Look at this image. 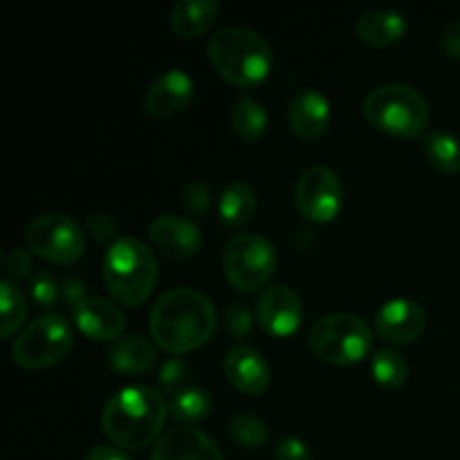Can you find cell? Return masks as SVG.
I'll list each match as a JSON object with an SVG mask.
<instances>
[{
	"label": "cell",
	"mask_w": 460,
	"mask_h": 460,
	"mask_svg": "<svg viewBox=\"0 0 460 460\" xmlns=\"http://www.w3.org/2000/svg\"><path fill=\"white\" fill-rule=\"evenodd\" d=\"M218 328L216 305L205 292L173 288L155 301L148 317L151 340L171 355L202 349Z\"/></svg>",
	"instance_id": "obj_1"
},
{
	"label": "cell",
	"mask_w": 460,
	"mask_h": 460,
	"mask_svg": "<svg viewBox=\"0 0 460 460\" xmlns=\"http://www.w3.org/2000/svg\"><path fill=\"white\" fill-rule=\"evenodd\" d=\"M169 413V404L157 389L124 386L103 404L102 429L115 447L144 449L164 436L162 429Z\"/></svg>",
	"instance_id": "obj_2"
},
{
	"label": "cell",
	"mask_w": 460,
	"mask_h": 460,
	"mask_svg": "<svg viewBox=\"0 0 460 460\" xmlns=\"http://www.w3.org/2000/svg\"><path fill=\"white\" fill-rule=\"evenodd\" d=\"M211 67L227 84L252 88L268 79L272 72V45L250 27H223L207 43Z\"/></svg>",
	"instance_id": "obj_3"
},
{
	"label": "cell",
	"mask_w": 460,
	"mask_h": 460,
	"mask_svg": "<svg viewBox=\"0 0 460 460\" xmlns=\"http://www.w3.org/2000/svg\"><path fill=\"white\" fill-rule=\"evenodd\" d=\"M103 283L117 304L139 308L157 283V256L146 243L133 236H119L111 243L102 263Z\"/></svg>",
	"instance_id": "obj_4"
},
{
	"label": "cell",
	"mask_w": 460,
	"mask_h": 460,
	"mask_svg": "<svg viewBox=\"0 0 460 460\" xmlns=\"http://www.w3.org/2000/svg\"><path fill=\"white\" fill-rule=\"evenodd\" d=\"M362 112L373 128L394 137H418L429 126V103L416 88L404 84L373 88L364 99Z\"/></svg>",
	"instance_id": "obj_5"
},
{
	"label": "cell",
	"mask_w": 460,
	"mask_h": 460,
	"mask_svg": "<svg viewBox=\"0 0 460 460\" xmlns=\"http://www.w3.org/2000/svg\"><path fill=\"white\" fill-rule=\"evenodd\" d=\"M310 349L322 362L353 367L371 355L373 331L358 314L332 313L313 323Z\"/></svg>",
	"instance_id": "obj_6"
},
{
	"label": "cell",
	"mask_w": 460,
	"mask_h": 460,
	"mask_svg": "<svg viewBox=\"0 0 460 460\" xmlns=\"http://www.w3.org/2000/svg\"><path fill=\"white\" fill-rule=\"evenodd\" d=\"M75 349V332L63 314H43L27 323L12 344V359L25 371L57 367Z\"/></svg>",
	"instance_id": "obj_7"
},
{
	"label": "cell",
	"mask_w": 460,
	"mask_h": 460,
	"mask_svg": "<svg viewBox=\"0 0 460 460\" xmlns=\"http://www.w3.org/2000/svg\"><path fill=\"white\" fill-rule=\"evenodd\" d=\"M223 270L238 292L261 290L277 270V247L263 234H236L223 250Z\"/></svg>",
	"instance_id": "obj_8"
},
{
	"label": "cell",
	"mask_w": 460,
	"mask_h": 460,
	"mask_svg": "<svg viewBox=\"0 0 460 460\" xmlns=\"http://www.w3.org/2000/svg\"><path fill=\"white\" fill-rule=\"evenodd\" d=\"M30 252L57 265H72L84 256L85 232L66 214L36 216L25 232Z\"/></svg>",
	"instance_id": "obj_9"
},
{
	"label": "cell",
	"mask_w": 460,
	"mask_h": 460,
	"mask_svg": "<svg viewBox=\"0 0 460 460\" xmlns=\"http://www.w3.org/2000/svg\"><path fill=\"white\" fill-rule=\"evenodd\" d=\"M296 209L313 223H332L344 205V184L326 164H313L299 175L295 189Z\"/></svg>",
	"instance_id": "obj_10"
},
{
	"label": "cell",
	"mask_w": 460,
	"mask_h": 460,
	"mask_svg": "<svg viewBox=\"0 0 460 460\" xmlns=\"http://www.w3.org/2000/svg\"><path fill=\"white\" fill-rule=\"evenodd\" d=\"M256 322L274 337L295 335L304 322V301L290 286H270L256 301Z\"/></svg>",
	"instance_id": "obj_11"
},
{
	"label": "cell",
	"mask_w": 460,
	"mask_h": 460,
	"mask_svg": "<svg viewBox=\"0 0 460 460\" xmlns=\"http://www.w3.org/2000/svg\"><path fill=\"white\" fill-rule=\"evenodd\" d=\"M196 97V84L180 67H171L155 76L144 97V111L155 119H173L187 111Z\"/></svg>",
	"instance_id": "obj_12"
},
{
	"label": "cell",
	"mask_w": 460,
	"mask_h": 460,
	"mask_svg": "<svg viewBox=\"0 0 460 460\" xmlns=\"http://www.w3.org/2000/svg\"><path fill=\"white\" fill-rule=\"evenodd\" d=\"M427 314L418 301L391 299L376 313V332L382 341L407 346L425 332Z\"/></svg>",
	"instance_id": "obj_13"
},
{
	"label": "cell",
	"mask_w": 460,
	"mask_h": 460,
	"mask_svg": "<svg viewBox=\"0 0 460 460\" xmlns=\"http://www.w3.org/2000/svg\"><path fill=\"white\" fill-rule=\"evenodd\" d=\"M148 238L162 256L171 261H187L198 254L202 245V232L193 220L175 214L157 216L148 225Z\"/></svg>",
	"instance_id": "obj_14"
},
{
	"label": "cell",
	"mask_w": 460,
	"mask_h": 460,
	"mask_svg": "<svg viewBox=\"0 0 460 460\" xmlns=\"http://www.w3.org/2000/svg\"><path fill=\"white\" fill-rule=\"evenodd\" d=\"M76 328L94 341H119L126 332V313L111 299L88 295L72 308Z\"/></svg>",
	"instance_id": "obj_15"
},
{
	"label": "cell",
	"mask_w": 460,
	"mask_h": 460,
	"mask_svg": "<svg viewBox=\"0 0 460 460\" xmlns=\"http://www.w3.org/2000/svg\"><path fill=\"white\" fill-rule=\"evenodd\" d=\"M225 376L229 385L245 395H263L272 382V371L263 355L247 344H238L225 355Z\"/></svg>",
	"instance_id": "obj_16"
},
{
	"label": "cell",
	"mask_w": 460,
	"mask_h": 460,
	"mask_svg": "<svg viewBox=\"0 0 460 460\" xmlns=\"http://www.w3.org/2000/svg\"><path fill=\"white\" fill-rule=\"evenodd\" d=\"M148 460H225V456L205 431L180 425L157 440Z\"/></svg>",
	"instance_id": "obj_17"
},
{
	"label": "cell",
	"mask_w": 460,
	"mask_h": 460,
	"mask_svg": "<svg viewBox=\"0 0 460 460\" xmlns=\"http://www.w3.org/2000/svg\"><path fill=\"white\" fill-rule=\"evenodd\" d=\"M288 124L304 142H317L331 126V102L317 90H301L288 106Z\"/></svg>",
	"instance_id": "obj_18"
},
{
	"label": "cell",
	"mask_w": 460,
	"mask_h": 460,
	"mask_svg": "<svg viewBox=\"0 0 460 460\" xmlns=\"http://www.w3.org/2000/svg\"><path fill=\"white\" fill-rule=\"evenodd\" d=\"M409 31V21L395 9H368L355 22V34L373 48H389L400 43Z\"/></svg>",
	"instance_id": "obj_19"
},
{
	"label": "cell",
	"mask_w": 460,
	"mask_h": 460,
	"mask_svg": "<svg viewBox=\"0 0 460 460\" xmlns=\"http://www.w3.org/2000/svg\"><path fill=\"white\" fill-rule=\"evenodd\" d=\"M220 16L218 0H178L171 7V30L180 39H198L216 25Z\"/></svg>",
	"instance_id": "obj_20"
},
{
	"label": "cell",
	"mask_w": 460,
	"mask_h": 460,
	"mask_svg": "<svg viewBox=\"0 0 460 460\" xmlns=\"http://www.w3.org/2000/svg\"><path fill=\"white\" fill-rule=\"evenodd\" d=\"M155 346L139 335L121 337L108 353V364H111L112 371L126 373V376H137V373L148 371L155 364Z\"/></svg>",
	"instance_id": "obj_21"
},
{
	"label": "cell",
	"mask_w": 460,
	"mask_h": 460,
	"mask_svg": "<svg viewBox=\"0 0 460 460\" xmlns=\"http://www.w3.org/2000/svg\"><path fill=\"white\" fill-rule=\"evenodd\" d=\"M256 211V191L245 180H234L218 198V218L225 227L238 229L252 220Z\"/></svg>",
	"instance_id": "obj_22"
},
{
	"label": "cell",
	"mask_w": 460,
	"mask_h": 460,
	"mask_svg": "<svg viewBox=\"0 0 460 460\" xmlns=\"http://www.w3.org/2000/svg\"><path fill=\"white\" fill-rule=\"evenodd\" d=\"M211 409H214V398H211L209 391L202 389V386H187V389L171 395L169 402L171 418L182 422L184 427H193L205 422L207 418H209Z\"/></svg>",
	"instance_id": "obj_23"
},
{
	"label": "cell",
	"mask_w": 460,
	"mask_h": 460,
	"mask_svg": "<svg viewBox=\"0 0 460 460\" xmlns=\"http://www.w3.org/2000/svg\"><path fill=\"white\" fill-rule=\"evenodd\" d=\"M268 124V111L254 97H241L234 103L232 115H229V126H232L234 135L241 137L243 142H256V139L263 137Z\"/></svg>",
	"instance_id": "obj_24"
},
{
	"label": "cell",
	"mask_w": 460,
	"mask_h": 460,
	"mask_svg": "<svg viewBox=\"0 0 460 460\" xmlns=\"http://www.w3.org/2000/svg\"><path fill=\"white\" fill-rule=\"evenodd\" d=\"M425 157L436 171L440 173H460V137L449 133V130L436 128L427 133L425 144Z\"/></svg>",
	"instance_id": "obj_25"
},
{
	"label": "cell",
	"mask_w": 460,
	"mask_h": 460,
	"mask_svg": "<svg viewBox=\"0 0 460 460\" xmlns=\"http://www.w3.org/2000/svg\"><path fill=\"white\" fill-rule=\"evenodd\" d=\"M0 310H3V323H0V337H12L27 319V299L18 283L3 279L0 283Z\"/></svg>",
	"instance_id": "obj_26"
},
{
	"label": "cell",
	"mask_w": 460,
	"mask_h": 460,
	"mask_svg": "<svg viewBox=\"0 0 460 460\" xmlns=\"http://www.w3.org/2000/svg\"><path fill=\"white\" fill-rule=\"evenodd\" d=\"M371 373L385 389H400L409 377V364L398 350L380 349L371 355Z\"/></svg>",
	"instance_id": "obj_27"
},
{
	"label": "cell",
	"mask_w": 460,
	"mask_h": 460,
	"mask_svg": "<svg viewBox=\"0 0 460 460\" xmlns=\"http://www.w3.org/2000/svg\"><path fill=\"white\" fill-rule=\"evenodd\" d=\"M229 436L245 449H259L270 440V427L254 413H236L229 422Z\"/></svg>",
	"instance_id": "obj_28"
},
{
	"label": "cell",
	"mask_w": 460,
	"mask_h": 460,
	"mask_svg": "<svg viewBox=\"0 0 460 460\" xmlns=\"http://www.w3.org/2000/svg\"><path fill=\"white\" fill-rule=\"evenodd\" d=\"M160 385L162 389L171 395L191 386V368H189V364L184 362V359H180L178 355H175V358H169L166 362H162Z\"/></svg>",
	"instance_id": "obj_29"
},
{
	"label": "cell",
	"mask_w": 460,
	"mask_h": 460,
	"mask_svg": "<svg viewBox=\"0 0 460 460\" xmlns=\"http://www.w3.org/2000/svg\"><path fill=\"white\" fill-rule=\"evenodd\" d=\"M180 202H182V209L191 218H205L211 209V193L205 184L198 182V180H191L180 191Z\"/></svg>",
	"instance_id": "obj_30"
},
{
	"label": "cell",
	"mask_w": 460,
	"mask_h": 460,
	"mask_svg": "<svg viewBox=\"0 0 460 460\" xmlns=\"http://www.w3.org/2000/svg\"><path fill=\"white\" fill-rule=\"evenodd\" d=\"M27 295H30V299L34 301L36 305L49 308V305H54V301L58 299L57 279L49 272H45V270H39V272H34L27 279Z\"/></svg>",
	"instance_id": "obj_31"
},
{
	"label": "cell",
	"mask_w": 460,
	"mask_h": 460,
	"mask_svg": "<svg viewBox=\"0 0 460 460\" xmlns=\"http://www.w3.org/2000/svg\"><path fill=\"white\" fill-rule=\"evenodd\" d=\"M225 328L234 340H247L254 328V317L245 304H229L225 310Z\"/></svg>",
	"instance_id": "obj_32"
},
{
	"label": "cell",
	"mask_w": 460,
	"mask_h": 460,
	"mask_svg": "<svg viewBox=\"0 0 460 460\" xmlns=\"http://www.w3.org/2000/svg\"><path fill=\"white\" fill-rule=\"evenodd\" d=\"M85 227H88V234L94 238L97 243H115V234H117V225L112 220L111 214H93L88 216L85 220Z\"/></svg>",
	"instance_id": "obj_33"
},
{
	"label": "cell",
	"mask_w": 460,
	"mask_h": 460,
	"mask_svg": "<svg viewBox=\"0 0 460 460\" xmlns=\"http://www.w3.org/2000/svg\"><path fill=\"white\" fill-rule=\"evenodd\" d=\"M31 256L30 252L22 250V247H16V250L9 252L7 256V279L9 281L18 283L22 279L31 277Z\"/></svg>",
	"instance_id": "obj_34"
},
{
	"label": "cell",
	"mask_w": 460,
	"mask_h": 460,
	"mask_svg": "<svg viewBox=\"0 0 460 460\" xmlns=\"http://www.w3.org/2000/svg\"><path fill=\"white\" fill-rule=\"evenodd\" d=\"M274 460H313V454L304 440L288 436V438L279 440L277 449H274Z\"/></svg>",
	"instance_id": "obj_35"
},
{
	"label": "cell",
	"mask_w": 460,
	"mask_h": 460,
	"mask_svg": "<svg viewBox=\"0 0 460 460\" xmlns=\"http://www.w3.org/2000/svg\"><path fill=\"white\" fill-rule=\"evenodd\" d=\"M85 283L81 281L79 277H72V279H66V283H63V301H66L70 308H75L79 301L85 299Z\"/></svg>",
	"instance_id": "obj_36"
},
{
	"label": "cell",
	"mask_w": 460,
	"mask_h": 460,
	"mask_svg": "<svg viewBox=\"0 0 460 460\" xmlns=\"http://www.w3.org/2000/svg\"><path fill=\"white\" fill-rule=\"evenodd\" d=\"M443 52L449 58H460V18L445 30L443 34Z\"/></svg>",
	"instance_id": "obj_37"
},
{
	"label": "cell",
	"mask_w": 460,
	"mask_h": 460,
	"mask_svg": "<svg viewBox=\"0 0 460 460\" xmlns=\"http://www.w3.org/2000/svg\"><path fill=\"white\" fill-rule=\"evenodd\" d=\"M84 460H133L121 447L115 445H97L85 454Z\"/></svg>",
	"instance_id": "obj_38"
}]
</instances>
